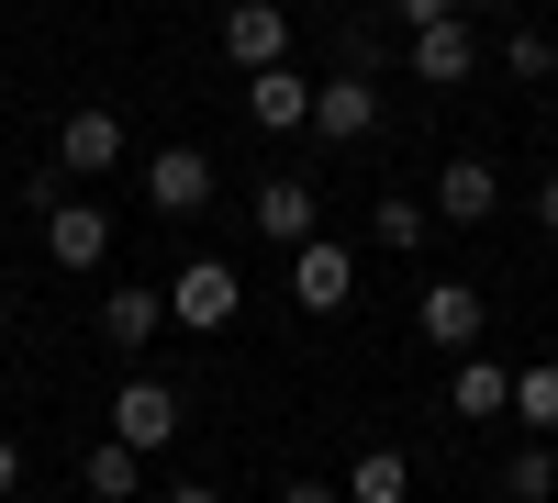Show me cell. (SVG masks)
Returning <instances> with one entry per match:
<instances>
[{
  "label": "cell",
  "mask_w": 558,
  "mask_h": 503,
  "mask_svg": "<svg viewBox=\"0 0 558 503\" xmlns=\"http://www.w3.org/2000/svg\"><path fill=\"white\" fill-rule=\"evenodd\" d=\"M168 313H179L191 336H223V325L246 313V280H235L223 258H179V280H168Z\"/></svg>",
  "instance_id": "obj_1"
},
{
  "label": "cell",
  "mask_w": 558,
  "mask_h": 503,
  "mask_svg": "<svg viewBox=\"0 0 558 503\" xmlns=\"http://www.w3.org/2000/svg\"><path fill=\"white\" fill-rule=\"evenodd\" d=\"M313 134H324V146H368V134H380V79H368V68L313 79Z\"/></svg>",
  "instance_id": "obj_2"
},
{
  "label": "cell",
  "mask_w": 558,
  "mask_h": 503,
  "mask_svg": "<svg viewBox=\"0 0 558 503\" xmlns=\"http://www.w3.org/2000/svg\"><path fill=\"white\" fill-rule=\"evenodd\" d=\"M347 291H357V258H347L336 236H302V247H291V302H302V313H347Z\"/></svg>",
  "instance_id": "obj_3"
},
{
  "label": "cell",
  "mask_w": 558,
  "mask_h": 503,
  "mask_svg": "<svg viewBox=\"0 0 558 503\" xmlns=\"http://www.w3.org/2000/svg\"><path fill=\"white\" fill-rule=\"evenodd\" d=\"M223 57H235L246 79L291 68V12H279V0H235V12H223Z\"/></svg>",
  "instance_id": "obj_4"
},
{
  "label": "cell",
  "mask_w": 558,
  "mask_h": 503,
  "mask_svg": "<svg viewBox=\"0 0 558 503\" xmlns=\"http://www.w3.org/2000/svg\"><path fill=\"white\" fill-rule=\"evenodd\" d=\"M112 436L146 447V459L179 447V392H168V381H123V392H112Z\"/></svg>",
  "instance_id": "obj_5"
},
{
  "label": "cell",
  "mask_w": 558,
  "mask_h": 503,
  "mask_svg": "<svg viewBox=\"0 0 558 503\" xmlns=\"http://www.w3.org/2000/svg\"><path fill=\"white\" fill-rule=\"evenodd\" d=\"M447 403H458V426H514V370L470 347V358L447 370Z\"/></svg>",
  "instance_id": "obj_6"
},
{
  "label": "cell",
  "mask_w": 558,
  "mask_h": 503,
  "mask_svg": "<svg viewBox=\"0 0 558 503\" xmlns=\"http://www.w3.org/2000/svg\"><path fill=\"white\" fill-rule=\"evenodd\" d=\"M45 258L57 268H101L112 258V213L101 202H45Z\"/></svg>",
  "instance_id": "obj_7"
},
{
  "label": "cell",
  "mask_w": 558,
  "mask_h": 503,
  "mask_svg": "<svg viewBox=\"0 0 558 503\" xmlns=\"http://www.w3.org/2000/svg\"><path fill=\"white\" fill-rule=\"evenodd\" d=\"M246 123H257V134H302V123H313V79H302V68H257V79H246Z\"/></svg>",
  "instance_id": "obj_8"
},
{
  "label": "cell",
  "mask_w": 558,
  "mask_h": 503,
  "mask_svg": "<svg viewBox=\"0 0 558 503\" xmlns=\"http://www.w3.org/2000/svg\"><path fill=\"white\" fill-rule=\"evenodd\" d=\"M57 168H68V179L123 168V112H101V101H89V112H68V123H57Z\"/></svg>",
  "instance_id": "obj_9"
},
{
  "label": "cell",
  "mask_w": 558,
  "mask_h": 503,
  "mask_svg": "<svg viewBox=\"0 0 558 503\" xmlns=\"http://www.w3.org/2000/svg\"><path fill=\"white\" fill-rule=\"evenodd\" d=\"M146 202H157V213H202V202H213V157H202V146H157V157H146Z\"/></svg>",
  "instance_id": "obj_10"
},
{
  "label": "cell",
  "mask_w": 558,
  "mask_h": 503,
  "mask_svg": "<svg viewBox=\"0 0 558 503\" xmlns=\"http://www.w3.org/2000/svg\"><path fill=\"white\" fill-rule=\"evenodd\" d=\"M257 236L268 247H302V236H324V224H313V179H291V168H279V179H257Z\"/></svg>",
  "instance_id": "obj_11"
},
{
  "label": "cell",
  "mask_w": 558,
  "mask_h": 503,
  "mask_svg": "<svg viewBox=\"0 0 558 503\" xmlns=\"http://www.w3.org/2000/svg\"><path fill=\"white\" fill-rule=\"evenodd\" d=\"M413 79H481V45H470V12H458V23H425V34H413Z\"/></svg>",
  "instance_id": "obj_12"
},
{
  "label": "cell",
  "mask_w": 558,
  "mask_h": 503,
  "mask_svg": "<svg viewBox=\"0 0 558 503\" xmlns=\"http://www.w3.org/2000/svg\"><path fill=\"white\" fill-rule=\"evenodd\" d=\"M481 325H492V313H481V291H470V280H436V291H425V336H436V347L470 358V347H481Z\"/></svg>",
  "instance_id": "obj_13"
},
{
  "label": "cell",
  "mask_w": 558,
  "mask_h": 503,
  "mask_svg": "<svg viewBox=\"0 0 558 503\" xmlns=\"http://www.w3.org/2000/svg\"><path fill=\"white\" fill-rule=\"evenodd\" d=\"M492 202H502V168H481V157H447V168H436V213H447V224H481Z\"/></svg>",
  "instance_id": "obj_14"
},
{
  "label": "cell",
  "mask_w": 558,
  "mask_h": 503,
  "mask_svg": "<svg viewBox=\"0 0 558 503\" xmlns=\"http://www.w3.org/2000/svg\"><path fill=\"white\" fill-rule=\"evenodd\" d=\"M157 325H168V291H146V280H112V302H101V336H112V347H157Z\"/></svg>",
  "instance_id": "obj_15"
},
{
  "label": "cell",
  "mask_w": 558,
  "mask_h": 503,
  "mask_svg": "<svg viewBox=\"0 0 558 503\" xmlns=\"http://www.w3.org/2000/svg\"><path fill=\"white\" fill-rule=\"evenodd\" d=\"M78 481H89V503H134V492H146V447L101 436V447H89V459H78Z\"/></svg>",
  "instance_id": "obj_16"
},
{
  "label": "cell",
  "mask_w": 558,
  "mask_h": 503,
  "mask_svg": "<svg viewBox=\"0 0 558 503\" xmlns=\"http://www.w3.org/2000/svg\"><path fill=\"white\" fill-rule=\"evenodd\" d=\"M547 492H558V447L514 436V447H502V503H547Z\"/></svg>",
  "instance_id": "obj_17"
},
{
  "label": "cell",
  "mask_w": 558,
  "mask_h": 503,
  "mask_svg": "<svg viewBox=\"0 0 558 503\" xmlns=\"http://www.w3.org/2000/svg\"><path fill=\"white\" fill-rule=\"evenodd\" d=\"M347 503H413V459L402 447H368V459L347 470Z\"/></svg>",
  "instance_id": "obj_18"
},
{
  "label": "cell",
  "mask_w": 558,
  "mask_h": 503,
  "mask_svg": "<svg viewBox=\"0 0 558 503\" xmlns=\"http://www.w3.org/2000/svg\"><path fill=\"white\" fill-rule=\"evenodd\" d=\"M514 426H525V436H558V358L514 370Z\"/></svg>",
  "instance_id": "obj_19"
},
{
  "label": "cell",
  "mask_w": 558,
  "mask_h": 503,
  "mask_svg": "<svg viewBox=\"0 0 558 503\" xmlns=\"http://www.w3.org/2000/svg\"><path fill=\"white\" fill-rule=\"evenodd\" d=\"M425 224H436V213L413 202V191H380V213H368V236H380L391 258H413V247H425Z\"/></svg>",
  "instance_id": "obj_20"
},
{
  "label": "cell",
  "mask_w": 558,
  "mask_h": 503,
  "mask_svg": "<svg viewBox=\"0 0 558 503\" xmlns=\"http://www.w3.org/2000/svg\"><path fill=\"white\" fill-rule=\"evenodd\" d=\"M502 68H514V79H558V34H502Z\"/></svg>",
  "instance_id": "obj_21"
},
{
  "label": "cell",
  "mask_w": 558,
  "mask_h": 503,
  "mask_svg": "<svg viewBox=\"0 0 558 503\" xmlns=\"http://www.w3.org/2000/svg\"><path fill=\"white\" fill-rule=\"evenodd\" d=\"M391 12H402L413 34H425V23H458V12H470V0H391Z\"/></svg>",
  "instance_id": "obj_22"
},
{
  "label": "cell",
  "mask_w": 558,
  "mask_h": 503,
  "mask_svg": "<svg viewBox=\"0 0 558 503\" xmlns=\"http://www.w3.org/2000/svg\"><path fill=\"white\" fill-rule=\"evenodd\" d=\"M12 492H23V447L0 436V503H12Z\"/></svg>",
  "instance_id": "obj_23"
},
{
  "label": "cell",
  "mask_w": 558,
  "mask_h": 503,
  "mask_svg": "<svg viewBox=\"0 0 558 503\" xmlns=\"http://www.w3.org/2000/svg\"><path fill=\"white\" fill-rule=\"evenodd\" d=\"M536 224H547V236H558V168L536 179Z\"/></svg>",
  "instance_id": "obj_24"
},
{
  "label": "cell",
  "mask_w": 558,
  "mask_h": 503,
  "mask_svg": "<svg viewBox=\"0 0 558 503\" xmlns=\"http://www.w3.org/2000/svg\"><path fill=\"white\" fill-rule=\"evenodd\" d=\"M279 503H347V492H324V481H279Z\"/></svg>",
  "instance_id": "obj_25"
},
{
  "label": "cell",
  "mask_w": 558,
  "mask_h": 503,
  "mask_svg": "<svg viewBox=\"0 0 558 503\" xmlns=\"http://www.w3.org/2000/svg\"><path fill=\"white\" fill-rule=\"evenodd\" d=\"M157 503H223V492H213V481H179V492H157Z\"/></svg>",
  "instance_id": "obj_26"
},
{
  "label": "cell",
  "mask_w": 558,
  "mask_h": 503,
  "mask_svg": "<svg viewBox=\"0 0 558 503\" xmlns=\"http://www.w3.org/2000/svg\"><path fill=\"white\" fill-rule=\"evenodd\" d=\"M470 12H502V0H470Z\"/></svg>",
  "instance_id": "obj_27"
}]
</instances>
